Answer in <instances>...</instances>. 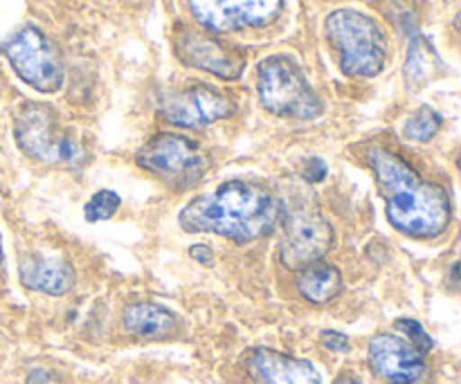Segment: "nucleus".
<instances>
[{
	"label": "nucleus",
	"instance_id": "f257e3e1",
	"mask_svg": "<svg viewBox=\"0 0 461 384\" xmlns=\"http://www.w3.org/2000/svg\"><path fill=\"white\" fill-rule=\"evenodd\" d=\"M367 162L385 198V214L396 232L410 238H437L453 220L450 198L423 178L405 157L385 147H369Z\"/></svg>",
	"mask_w": 461,
	"mask_h": 384
},
{
	"label": "nucleus",
	"instance_id": "6ab92c4d",
	"mask_svg": "<svg viewBox=\"0 0 461 384\" xmlns=\"http://www.w3.org/2000/svg\"><path fill=\"white\" fill-rule=\"evenodd\" d=\"M122 205V198L117 196L111 189H102V192L95 193L88 202H86L84 216L88 223H102V220L113 219L117 214Z\"/></svg>",
	"mask_w": 461,
	"mask_h": 384
},
{
	"label": "nucleus",
	"instance_id": "aec40b11",
	"mask_svg": "<svg viewBox=\"0 0 461 384\" xmlns=\"http://www.w3.org/2000/svg\"><path fill=\"white\" fill-rule=\"evenodd\" d=\"M396 328H399L401 333H405V335H408V342H412L421 353H428V351L435 346L432 344V337L426 333V328L419 322H414V319H399V322H396Z\"/></svg>",
	"mask_w": 461,
	"mask_h": 384
},
{
	"label": "nucleus",
	"instance_id": "4468645a",
	"mask_svg": "<svg viewBox=\"0 0 461 384\" xmlns=\"http://www.w3.org/2000/svg\"><path fill=\"white\" fill-rule=\"evenodd\" d=\"M18 279L27 290L63 297L75 286V268L61 256H25L18 263Z\"/></svg>",
	"mask_w": 461,
	"mask_h": 384
},
{
	"label": "nucleus",
	"instance_id": "423d86ee",
	"mask_svg": "<svg viewBox=\"0 0 461 384\" xmlns=\"http://www.w3.org/2000/svg\"><path fill=\"white\" fill-rule=\"evenodd\" d=\"M140 169L151 174L174 192H185L205 178L210 162L196 142L178 133H160L135 156Z\"/></svg>",
	"mask_w": 461,
	"mask_h": 384
},
{
	"label": "nucleus",
	"instance_id": "6e6552de",
	"mask_svg": "<svg viewBox=\"0 0 461 384\" xmlns=\"http://www.w3.org/2000/svg\"><path fill=\"white\" fill-rule=\"evenodd\" d=\"M336 234L331 223L315 210H297L286 216L279 259L288 270H302L318 263L331 252Z\"/></svg>",
	"mask_w": 461,
	"mask_h": 384
},
{
	"label": "nucleus",
	"instance_id": "20e7f679",
	"mask_svg": "<svg viewBox=\"0 0 461 384\" xmlns=\"http://www.w3.org/2000/svg\"><path fill=\"white\" fill-rule=\"evenodd\" d=\"M329 40L340 52L347 76H376L387 63V39L376 21L358 9H336L324 22Z\"/></svg>",
	"mask_w": 461,
	"mask_h": 384
},
{
	"label": "nucleus",
	"instance_id": "f8f14e48",
	"mask_svg": "<svg viewBox=\"0 0 461 384\" xmlns=\"http://www.w3.org/2000/svg\"><path fill=\"white\" fill-rule=\"evenodd\" d=\"M176 54L187 66L210 72L219 79H239L246 67V57L239 49L196 31H183L176 39Z\"/></svg>",
	"mask_w": 461,
	"mask_h": 384
},
{
	"label": "nucleus",
	"instance_id": "393cba45",
	"mask_svg": "<svg viewBox=\"0 0 461 384\" xmlns=\"http://www.w3.org/2000/svg\"><path fill=\"white\" fill-rule=\"evenodd\" d=\"M336 384H360V382L354 380V378H340Z\"/></svg>",
	"mask_w": 461,
	"mask_h": 384
},
{
	"label": "nucleus",
	"instance_id": "ddd939ff",
	"mask_svg": "<svg viewBox=\"0 0 461 384\" xmlns=\"http://www.w3.org/2000/svg\"><path fill=\"white\" fill-rule=\"evenodd\" d=\"M248 373L255 384H322L309 360H297L273 349H252L246 358Z\"/></svg>",
	"mask_w": 461,
	"mask_h": 384
},
{
	"label": "nucleus",
	"instance_id": "f03ea898",
	"mask_svg": "<svg viewBox=\"0 0 461 384\" xmlns=\"http://www.w3.org/2000/svg\"><path fill=\"white\" fill-rule=\"evenodd\" d=\"M279 219L282 205L270 189L232 180L194 198L178 223L189 234H216L243 246L268 237Z\"/></svg>",
	"mask_w": 461,
	"mask_h": 384
},
{
	"label": "nucleus",
	"instance_id": "1a4fd4ad",
	"mask_svg": "<svg viewBox=\"0 0 461 384\" xmlns=\"http://www.w3.org/2000/svg\"><path fill=\"white\" fill-rule=\"evenodd\" d=\"M158 111L169 124L180 129H205L234 112V102L221 90L205 84H194L183 90L162 94Z\"/></svg>",
	"mask_w": 461,
	"mask_h": 384
},
{
	"label": "nucleus",
	"instance_id": "412c9836",
	"mask_svg": "<svg viewBox=\"0 0 461 384\" xmlns=\"http://www.w3.org/2000/svg\"><path fill=\"white\" fill-rule=\"evenodd\" d=\"M320 342H322L324 349L333 351V353H347L351 349L349 337L338 331H322L320 333Z\"/></svg>",
	"mask_w": 461,
	"mask_h": 384
},
{
	"label": "nucleus",
	"instance_id": "a878e982",
	"mask_svg": "<svg viewBox=\"0 0 461 384\" xmlns=\"http://www.w3.org/2000/svg\"><path fill=\"white\" fill-rule=\"evenodd\" d=\"M0 263H3V250H0Z\"/></svg>",
	"mask_w": 461,
	"mask_h": 384
},
{
	"label": "nucleus",
	"instance_id": "9b49d317",
	"mask_svg": "<svg viewBox=\"0 0 461 384\" xmlns=\"http://www.w3.org/2000/svg\"><path fill=\"white\" fill-rule=\"evenodd\" d=\"M369 364L390 384H417L426 376L423 353L403 337L381 333L369 342Z\"/></svg>",
	"mask_w": 461,
	"mask_h": 384
},
{
	"label": "nucleus",
	"instance_id": "4be33fe9",
	"mask_svg": "<svg viewBox=\"0 0 461 384\" xmlns=\"http://www.w3.org/2000/svg\"><path fill=\"white\" fill-rule=\"evenodd\" d=\"M189 256H192L194 261H198V263H203V265H212V263H214V255H212L210 247L203 246V243H198V246L189 247Z\"/></svg>",
	"mask_w": 461,
	"mask_h": 384
},
{
	"label": "nucleus",
	"instance_id": "7ed1b4c3",
	"mask_svg": "<svg viewBox=\"0 0 461 384\" xmlns=\"http://www.w3.org/2000/svg\"><path fill=\"white\" fill-rule=\"evenodd\" d=\"M14 139L34 162L50 166L79 169L86 148L61 126L57 111L48 103L25 102L14 115Z\"/></svg>",
	"mask_w": 461,
	"mask_h": 384
},
{
	"label": "nucleus",
	"instance_id": "9d476101",
	"mask_svg": "<svg viewBox=\"0 0 461 384\" xmlns=\"http://www.w3.org/2000/svg\"><path fill=\"white\" fill-rule=\"evenodd\" d=\"M194 18L205 30L223 31L259 27L277 16L282 0H187Z\"/></svg>",
	"mask_w": 461,
	"mask_h": 384
},
{
	"label": "nucleus",
	"instance_id": "b1692460",
	"mask_svg": "<svg viewBox=\"0 0 461 384\" xmlns=\"http://www.w3.org/2000/svg\"><path fill=\"white\" fill-rule=\"evenodd\" d=\"M27 384H50V376L43 369H34V371L27 376Z\"/></svg>",
	"mask_w": 461,
	"mask_h": 384
},
{
	"label": "nucleus",
	"instance_id": "a211bd4d",
	"mask_svg": "<svg viewBox=\"0 0 461 384\" xmlns=\"http://www.w3.org/2000/svg\"><path fill=\"white\" fill-rule=\"evenodd\" d=\"M435 63H437L435 49H432L421 36H414L412 43H410L408 63H405V76H408L412 84H423V81L430 76Z\"/></svg>",
	"mask_w": 461,
	"mask_h": 384
},
{
	"label": "nucleus",
	"instance_id": "dca6fc26",
	"mask_svg": "<svg viewBox=\"0 0 461 384\" xmlns=\"http://www.w3.org/2000/svg\"><path fill=\"white\" fill-rule=\"evenodd\" d=\"M297 290L311 304H329V301L336 299L342 292L340 270L329 263H322V261L306 265V268L300 270V277H297Z\"/></svg>",
	"mask_w": 461,
	"mask_h": 384
},
{
	"label": "nucleus",
	"instance_id": "2eb2a0df",
	"mask_svg": "<svg viewBox=\"0 0 461 384\" xmlns=\"http://www.w3.org/2000/svg\"><path fill=\"white\" fill-rule=\"evenodd\" d=\"M122 319H124L126 331L140 340H169L178 328L174 313H169L165 306L149 304V301L126 306Z\"/></svg>",
	"mask_w": 461,
	"mask_h": 384
},
{
	"label": "nucleus",
	"instance_id": "0eeeda50",
	"mask_svg": "<svg viewBox=\"0 0 461 384\" xmlns=\"http://www.w3.org/2000/svg\"><path fill=\"white\" fill-rule=\"evenodd\" d=\"M0 49L14 72L39 93H57L63 85L61 54L39 27H21L3 40Z\"/></svg>",
	"mask_w": 461,
	"mask_h": 384
},
{
	"label": "nucleus",
	"instance_id": "f3484780",
	"mask_svg": "<svg viewBox=\"0 0 461 384\" xmlns=\"http://www.w3.org/2000/svg\"><path fill=\"white\" fill-rule=\"evenodd\" d=\"M444 126V117L430 106H421L414 115H410L403 124V135L412 142L426 144L432 138H437V133Z\"/></svg>",
	"mask_w": 461,
	"mask_h": 384
},
{
	"label": "nucleus",
	"instance_id": "5701e85b",
	"mask_svg": "<svg viewBox=\"0 0 461 384\" xmlns=\"http://www.w3.org/2000/svg\"><path fill=\"white\" fill-rule=\"evenodd\" d=\"M324 175H327V165L322 160H311L306 166V180L309 183H322Z\"/></svg>",
	"mask_w": 461,
	"mask_h": 384
},
{
	"label": "nucleus",
	"instance_id": "39448f33",
	"mask_svg": "<svg viewBox=\"0 0 461 384\" xmlns=\"http://www.w3.org/2000/svg\"><path fill=\"white\" fill-rule=\"evenodd\" d=\"M257 93L261 106L286 120H315L322 115V99L302 67L288 57H268L257 67Z\"/></svg>",
	"mask_w": 461,
	"mask_h": 384
}]
</instances>
